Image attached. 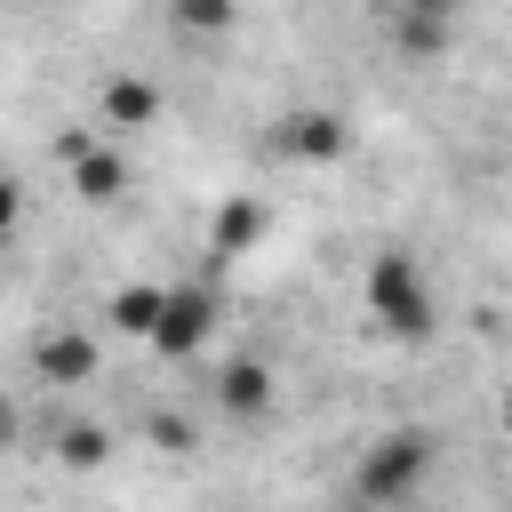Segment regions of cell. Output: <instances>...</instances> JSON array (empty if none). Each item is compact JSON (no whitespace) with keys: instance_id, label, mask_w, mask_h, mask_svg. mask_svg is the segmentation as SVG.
Listing matches in <instances>:
<instances>
[{"instance_id":"1","label":"cell","mask_w":512,"mask_h":512,"mask_svg":"<svg viewBox=\"0 0 512 512\" xmlns=\"http://www.w3.org/2000/svg\"><path fill=\"white\" fill-rule=\"evenodd\" d=\"M360 296H368V320H376L392 344H424V336L440 328V296H432V280H424V264H416L408 248L368 256Z\"/></svg>"},{"instance_id":"2","label":"cell","mask_w":512,"mask_h":512,"mask_svg":"<svg viewBox=\"0 0 512 512\" xmlns=\"http://www.w3.org/2000/svg\"><path fill=\"white\" fill-rule=\"evenodd\" d=\"M432 464H440L432 432H376L344 488H352V504H408L432 488Z\"/></svg>"},{"instance_id":"3","label":"cell","mask_w":512,"mask_h":512,"mask_svg":"<svg viewBox=\"0 0 512 512\" xmlns=\"http://www.w3.org/2000/svg\"><path fill=\"white\" fill-rule=\"evenodd\" d=\"M216 336V288L208 280H168V296H160V320H152V352L160 360H192L200 344Z\"/></svg>"},{"instance_id":"4","label":"cell","mask_w":512,"mask_h":512,"mask_svg":"<svg viewBox=\"0 0 512 512\" xmlns=\"http://www.w3.org/2000/svg\"><path fill=\"white\" fill-rule=\"evenodd\" d=\"M272 144H280L288 160H304V168H336V160L352 152V120L328 112V104H304V112H288V120L272 128Z\"/></svg>"},{"instance_id":"5","label":"cell","mask_w":512,"mask_h":512,"mask_svg":"<svg viewBox=\"0 0 512 512\" xmlns=\"http://www.w3.org/2000/svg\"><path fill=\"white\" fill-rule=\"evenodd\" d=\"M152 120H160V88H152V80L112 72V80L96 88V128H104V136H136V128H152Z\"/></svg>"},{"instance_id":"6","label":"cell","mask_w":512,"mask_h":512,"mask_svg":"<svg viewBox=\"0 0 512 512\" xmlns=\"http://www.w3.org/2000/svg\"><path fill=\"white\" fill-rule=\"evenodd\" d=\"M264 232H272V208H264L256 192H232V200L216 208V224H208V256H216V264H240Z\"/></svg>"},{"instance_id":"7","label":"cell","mask_w":512,"mask_h":512,"mask_svg":"<svg viewBox=\"0 0 512 512\" xmlns=\"http://www.w3.org/2000/svg\"><path fill=\"white\" fill-rule=\"evenodd\" d=\"M32 376H40V384H88V376H96V336H88V328H48V336H32Z\"/></svg>"},{"instance_id":"8","label":"cell","mask_w":512,"mask_h":512,"mask_svg":"<svg viewBox=\"0 0 512 512\" xmlns=\"http://www.w3.org/2000/svg\"><path fill=\"white\" fill-rule=\"evenodd\" d=\"M64 176H72V192H80L88 208H112V200L128 192V152H120L112 136H96L80 160H64Z\"/></svg>"},{"instance_id":"9","label":"cell","mask_w":512,"mask_h":512,"mask_svg":"<svg viewBox=\"0 0 512 512\" xmlns=\"http://www.w3.org/2000/svg\"><path fill=\"white\" fill-rule=\"evenodd\" d=\"M216 408L224 416H264L272 408V368L264 360H224L216 368Z\"/></svg>"},{"instance_id":"10","label":"cell","mask_w":512,"mask_h":512,"mask_svg":"<svg viewBox=\"0 0 512 512\" xmlns=\"http://www.w3.org/2000/svg\"><path fill=\"white\" fill-rule=\"evenodd\" d=\"M392 48L416 56V64L448 56V16H432V8H400V0H392Z\"/></svg>"},{"instance_id":"11","label":"cell","mask_w":512,"mask_h":512,"mask_svg":"<svg viewBox=\"0 0 512 512\" xmlns=\"http://www.w3.org/2000/svg\"><path fill=\"white\" fill-rule=\"evenodd\" d=\"M160 280H120L112 296H104V320L120 328V336H152V320H160Z\"/></svg>"},{"instance_id":"12","label":"cell","mask_w":512,"mask_h":512,"mask_svg":"<svg viewBox=\"0 0 512 512\" xmlns=\"http://www.w3.org/2000/svg\"><path fill=\"white\" fill-rule=\"evenodd\" d=\"M56 456L80 464V472H96V464L112 456V432H104V424H56Z\"/></svg>"},{"instance_id":"13","label":"cell","mask_w":512,"mask_h":512,"mask_svg":"<svg viewBox=\"0 0 512 512\" xmlns=\"http://www.w3.org/2000/svg\"><path fill=\"white\" fill-rule=\"evenodd\" d=\"M168 16H176L184 32H224V24L240 16V0H168Z\"/></svg>"},{"instance_id":"14","label":"cell","mask_w":512,"mask_h":512,"mask_svg":"<svg viewBox=\"0 0 512 512\" xmlns=\"http://www.w3.org/2000/svg\"><path fill=\"white\" fill-rule=\"evenodd\" d=\"M16 224H24V184H16V176H0V240H8Z\"/></svg>"},{"instance_id":"15","label":"cell","mask_w":512,"mask_h":512,"mask_svg":"<svg viewBox=\"0 0 512 512\" xmlns=\"http://www.w3.org/2000/svg\"><path fill=\"white\" fill-rule=\"evenodd\" d=\"M96 136H104V128H64V136H56V160H80Z\"/></svg>"},{"instance_id":"16","label":"cell","mask_w":512,"mask_h":512,"mask_svg":"<svg viewBox=\"0 0 512 512\" xmlns=\"http://www.w3.org/2000/svg\"><path fill=\"white\" fill-rule=\"evenodd\" d=\"M400 8H432V16H456L464 0H400Z\"/></svg>"},{"instance_id":"17","label":"cell","mask_w":512,"mask_h":512,"mask_svg":"<svg viewBox=\"0 0 512 512\" xmlns=\"http://www.w3.org/2000/svg\"><path fill=\"white\" fill-rule=\"evenodd\" d=\"M8 432H16V408H8V400H0V448H8Z\"/></svg>"},{"instance_id":"18","label":"cell","mask_w":512,"mask_h":512,"mask_svg":"<svg viewBox=\"0 0 512 512\" xmlns=\"http://www.w3.org/2000/svg\"><path fill=\"white\" fill-rule=\"evenodd\" d=\"M504 424H512V400H504Z\"/></svg>"}]
</instances>
